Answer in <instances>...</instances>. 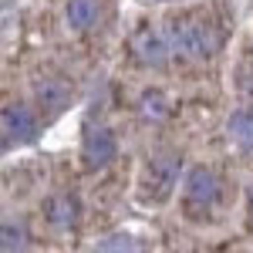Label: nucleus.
I'll use <instances>...</instances> for the list:
<instances>
[{
	"instance_id": "f257e3e1",
	"label": "nucleus",
	"mask_w": 253,
	"mask_h": 253,
	"mask_svg": "<svg viewBox=\"0 0 253 253\" xmlns=\"http://www.w3.org/2000/svg\"><path fill=\"white\" fill-rule=\"evenodd\" d=\"M162 34L169 41L172 58L179 61H206L219 51V34L196 17H172Z\"/></svg>"
},
{
	"instance_id": "f03ea898",
	"label": "nucleus",
	"mask_w": 253,
	"mask_h": 253,
	"mask_svg": "<svg viewBox=\"0 0 253 253\" xmlns=\"http://www.w3.org/2000/svg\"><path fill=\"white\" fill-rule=\"evenodd\" d=\"M179 172H182V159L175 152H162V156L149 159L142 175H138V196L145 203H166L175 193Z\"/></svg>"
},
{
	"instance_id": "7ed1b4c3",
	"label": "nucleus",
	"mask_w": 253,
	"mask_h": 253,
	"mask_svg": "<svg viewBox=\"0 0 253 253\" xmlns=\"http://www.w3.org/2000/svg\"><path fill=\"white\" fill-rule=\"evenodd\" d=\"M219 203V179L210 169L196 166L182 179V213L189 219H206Z\"/></svg>"
},
{
	"instance_id": "20e7f679",
	"label": "nucleus",
	"mask_w": 253,
	"mask_h": 253,
	"mask_svg": "<svg viewBox=\"0 0 253 253\" xmlns=\"http://www.w3.org/2000/svg\"><path fill=\"white\" fill-rule=\"evenodd\" d=\"M0 125H3V145H20L38 132V118L27 105H3L0 112Z\"/></svg>"
},
{
	"instance_id": "39448f33",
	"label": "nucleus",
	"mask_w": 253,
	"mask_h": 253,
	"mask_svg": "<svg viewBox=\"0 0 253 253\" xmlns=\"http://www.w3.org/2000/svg\"><path fill=\"white\" fill-rule=\"evenodd\" d=\"M132 51H135V61L145 64V68H166V61L172 58L166 34L149 31V27H142L135 38H132Z\"/></svg>"
},
{
	"instance_id": "423d86ee",
	"label": "nucleus",
	"mask_w": 253,
	"mask_h": 253,
	"mask_svg": "<svg viewBox=\"0 0 253 253\" xmlns=\"http://www.w3.org/2000/svg\"><path fill=\"white\" fill-rule=\"evenodd\" d=\"M118 156V145H115V135L108 128H95L84 135V145H81V159H84V169H105L112 159Z\"/></svg>"
},
{
	"instance_id": "0eeeda50",
	"label": "nucleus",
	"mask_w": 253,
	"mask_h": 253,
	"mask_svg": "<svg viewBox=\"0 0 253 253\" xmlns=\"http://www.w3.org/2000/svg\"><path fill=\"white\" fill-rule=\"evenodd\" d=\"M44 216L54 230H75L81 219V203L71 193H54L44 199Z\"/></svg>"
},
{
	"instance_id": "6e6552de",
	"label": "nucleus",
	"mask_w": 253,
	"mask_h": 253,
	"mask_svg": "<svg viewBox=\"0 0 253 253\" xmlns=\"http://www.w3.org/2000/svg\"><path fill=\"white\" fill-rule=\"evenodd\" d=\"M34 101H38L44 112H61L71 101V84L64 78H58V75L41 78V81H34Z\"/></svg>"
},
{
	"instance_id": "1a4fd4ad",
	"label": "nucleus",
	"mask_w": 253,
	"mask_h": 253,
	"mask_svg": "<svg viewBox=\"0 0 253 253\" xmlns=\"http://www.w3.org/2000/svg\"><path fill=\"white\" fill-rule=\"evenodd\" d=\"M101 17V7H98V0H71L68 3V24L75 27V31H91Z\"/></svg>"
},
{
	"instance_id": "9d476101",
	"label": "nucleus",
	"mask_w": 253,
	"mask_h": 253,
	"mask_svg": "<svg viewBox=\"0 0 253 253\" xmlns=\"http://www.w3.org/2000/svg\"><path fill=\"white\" fill-rule=\"evenodd\" d=\"M226 128H230V135L240 149L253 152V108H236L226 122Z\"/></svg>"
},
{
	"instance_id": "9b49d317",
	"label": "nucleus",
	"mask_w": 253,
	"mask_h": 253,
	"mask_svg": "<svg viewBox=\"0 0 253 253\" xmlns=\"http://www.w3.org/2000/svg\"><path fill=\"white\" fill-rule=\"evenodd\" d=\"M138 112L145 118H166L169 115V105H166V95L162 91H145L138 98Z\"/></svg>"
},
{
	"instance_id": "f8f14e48",
	"label": "nucleus",
	"mask_w": 253,
	"mask_h": 253,
	"mask_svg": "<svg viewBox=\"0 0 253 253\" xmlns=\"http://www.w3.org/2000/svg\"><path fill=\"white\" fill-rule=\"evenodd\" d=\"M3 250H20V247H24V240H27V233H24V226H20V223H10V219H7V223H3Z\"/></svg>"
},
{
	"instance_id": "ddd939ff",
	"label": "nucleus",
	"mask_w": 253,
	"mask_h": 253,
	"mask_svg": "<svg viewBox=\"0 0 253 253\" xmlns=\"http://www.w3.org/2000/svg\"><path fill=\"white\" fill-rule=\"evenodd\" d=\"M236 84H240V91L247 98H253V64H243V68H240V81H236Z\"/></svg>"
},
{
	"instance_id": "4468645a",
	"label": "nucleus",
	"mask_w": 253,
	"mask_h": 253,
	"mask_svg": "<svg viewBox=\"0 0 253 253\" xmlns=\"http://www.w3.org/2000/svg\"><path fill=\"white\" fill-rule=\"evenodd\" d=\"M118 247H122V250H135V243H132L128 236H108L105 243H98V250H118Z\"/></svg>"
},
{
	"instance_id": "2eb2a0df",
	"label": "nucleus",
	"mask_w": 253,
	"mask_h": 253,
	"mask_svg": "<svg viewBox=\"0 0 253 253\" xmlns=\"http://www.w3.org/2000/svg\"><path fill=\"white\" fill-rule=\"evenodd\" d=\"M250 216H253V186H250Z\"/></svg>"
}]
</instances>
